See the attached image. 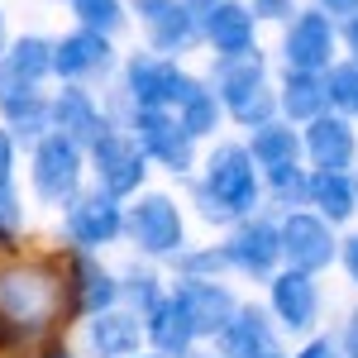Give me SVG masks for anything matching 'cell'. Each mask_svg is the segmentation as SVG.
<instances>
[{
    "label": "cell",
    "mask_w": 358,
    "mask_h": 358,
    "mask_svg": "<svg viewBox=\"0 0 358 358\" xmlns=\"http://www.w3.org/2000/svg\"><path fill=\"white\" fill-rule=\"evenodd\" d=\"M143 344L158 358H187L196 344H201L196 330H192V320H187V310H182V301H177L172 292L143 315Z\"/></svg>",
    "instance_id": "obj_21"
},
{
    "label": "cell",
    "mask_w": 358,
    "mask_h": 358,
    "mask_svg": "<svg viewBox=\"0 0 358 358\" xmlns=\"http://www.w3.org/2000/svg\"><path fill=\"white\" fill-rule=\"evenodd\" d=\"M258 82H268V57H263V48H248V53H234V57H215L206 86L224 101V96H234L244 86H258Z\"/></svg>",
    "instance_id": "obj_26"
},
{
    "label": "cell",
    "mask_w": 358,
    "mask_h": 358,
    "mask_svg": "<svg viewBox=\"0 0 358 358\" xmlns=\"http://www.w3.org/2000/svg\"><path fill=\"white\" fill-rule=\"evenodd\" d=\"M20 229H24L20 187H0V239H20Z\"/></svg>",
    "instance_id": "obj_35"
},
{
    "label": "cell",
    "mask_w": 358,
    "mask_h": 358,
    "mask_svg": "<svg viewBox=\"0 0 358 358\" xmlns=\"http://www.w3.org/2000/svg\"><path fill=\"white\" fill-rule=\"evenodd\" d=\"M167 292L182 301L187 320H192L196 339H215L229 325V315L239 310V296L224 287V282H192V277H172Z\"/></svg>",
    "instance_id": "obj_16"
},
{
    "label": "cell",
    "mask_w": 358,
    "mask_h": 358,
    "mask_svg": "<svg viewBox=\"0 0 358 358\" xmlns=\"http://www.w3.org/2000/svg\"><path fill=\"white\" fill-rule=\"evenodd\" d=\"M143 34H148V53L177 62L182 53H192L196 43H201V15L187 10L182 0H167V5L143 15Z\"/></svg>",
    "instance_id": "obj_19"
},
{
    "label": "cell",
    "mask_w": 358,
    "mask_h": 358,
    "mask_svg": "<svg viewBox=\"0 0 358 358\" xmlns=\"http://www.w3.org/2000/svg\"><path fill=\"white\" fill-rule=\"evenodd\" d=\"M192 201H196V215L206 224H220V229L263 210V172L253 167L244 143L220 138L206 153L201 177L192 182Z\"/></svg>",
    "instance_id": "obj_1"
},
{
    "label": "cell",
    "mask_w": 358,
    "mask_h": 358,
    "mask_svg": "<svg viewBox=\"0 0 358 358\" xmlns=\"http://www.w3.org/2000/svg\"><path fill=\"white\" fill-rule=\"evenodd\" d=\"M120 129H129V138L138 143V153L153 167H163L167 177H192L196 138L177 124L172 110H129V120H124Z\"/></svg>",
    "instance_id": "obj_5"
},
{
    "label": "cell",
    "mask_w": 358,
    "mask_h": 358,
    "mask_svg": "<svg viewBox=\"0 0 358 358\" xmlns=\"http://www.w3.org/2000/svg\"><path fill=\"white\" fill-rule=\"evenodd\" d=\"M282 339L287 334L277 330L268 306L239 301V310L229 315V325L215 334V349H220V358H287L282 354Z\"/></svg>",
    "instance_id": "obj_14"
},
{
    "label": "cell",
    "mask_w": 358,
    "mask_h": 358,
    "mask_svg": "<svg viewBox=\"0 0 358 358\" xmlns=\"http://www.w3.org/2000/svg\"><path fill=\"white\" fill-rule=\"evenodd\" d=\"M201 77H192L182 62L158 53H129L120 67V96L129 101V110H177L192 96Z\"/></svg>",
    "instance_id": "obj_3"
},
{
    "label": "cell",
    "mask_w": 358,
    "mask_h": 358,
    "mask_svg": "<svg viewBox=\"0 0 358 358\" xmlns=\"http://www.w3.org/2000/svg\"><path fill=\"white\" fill-rule=\"evenodd\" d=\"M86 167H91L96 187L106 196H115V201L138 196L143 182H148V158L138 153V143L129 138V129H120V124L106 129V134L86 148Z\"/></svg>",
    "instance_id": "obj_7"
},
{
    "label": "cell",
    "mask_w": 358,
    "mask_h": 358,
    "mask_svg": "<svg viewBox=\"0 0 358 358\" xmlns=\"http://www.w3.org/2000/svg\"><path fill=\"white\" fill-rule=\"evenodd\" d=\"M67 287H72V315L91 320L101 310L120 306V273L106 268L96 253H67Z\"/></svg>",
    "instance_id": "obj_17"
},
{
    "label": "cell",
    "mask_w": 358,
    "mask_h": 358,
    "mask_svg": "<svg viewBox=\"0 0 358 358\" xmlns=\"http://www.w3.org/2000/svg\"><path fill=\"white\" fill-rule=\"evenodd\" d=\"M0 62L20 77L24 86H38L43 77H53V38H43V34H24V38H15Z\"/></svg>",
    "instance_id": "obj_27"
},
{
    "label": "cell",
    "mask_w": 358,
    "mask_h": 358,
    "mask_svg": "<svg viewBox=\"0 0 358 358\" xmlns=\"http://www.w3.org/2000/svg\"><path fill=\"white\" fill-rule=\"evenodd\" d=\"M138 5V15H148V10H158V5H167V0H134Z\"/></svg>",
    "instance_id": "obj_45"
},
{
    "label": "cell",
    "mask_w": 358,
    "mask_h": 358,
    "mask_svg": "<svg viewBox=\"0 0 358 358\" xmlns=\"http://www.w3.org/2000/svg\"><path fill=\"white\" fill-rule=\"evenodd\" d=\"M34 358H72V349H67V344H57V334H53V339H48Z\"/></svg>",
    "instance_id": "obj_43"
},
{
    "label": "cell",
    "mask_w": 358,
    "mask_h": 358,
    "mask_svg": "<svg viewBox=\"0 0 358 358\" xmlns=\"http://www.w3.org/2000/svg\"><path fill=\"white\" fill-rule=\"evenodd\" d=\"M187 358H220V354H196V349H192V354H187Z\"/></svg>",
    "instance_id": "obj_47"
},
{
    "label": "cell",
    "mask_w": 358,
    "mask_h": 358,
    "mask_svg": "<svg viewBox=\"0 0 358 358\" xmlns=\"http://www.w3.org/2000/svg\"><path fill=\"white\" fill-rule=\"evenodd\" d=\"M0 120H5V129L15 134V143H29V148L43 134H53L48 96H43L38 86H24V91H15L10 101H0Z\"/></svg>",
    "instance_id": "obj_25"
},
{
    "label": "cell",
    "mask_w": 358,
    "mask_h": 358,
    "mask_svg": "<svg viewBox=\"0 0 358 358\" xmlns=\"http://www.w3.org/2000/svg\"><path fill=\"white\" fill-rule=\"evenodd\" d=\"M62 234L77 253H101L124 239V201L106 196L101 187H82L62 206Z\"/></svg>",
    "instance_id": "obj_6"
},
{
    "label": "cell",
    "mask_w": 358,
    "mask_h": 358,
    "mask_svg": "<svg viewBox=\"0 0 358 358\" xmlns=\"http://www.w3.org/2000/svg\"><path fill=\"white\" fill-rule=\"evenodd\" d=\"M301 163H310V172H354L358 124L334 110L315 115L310 124H301Z\"/></svg>",
    "instance_id": "obj_13"
},
{
    "label": "cell",
    "mask_w": 358,
    "mask_h": 358,
    "mask_svg": "<svg viewBox=\"0 0 358 358\" xmlns=\"http://www.w3.org/2000/svg\"><path fill=\"white\" fill-rule=\"evenodd\" d=\"M120 57H115V43L106 34H91V29H72L53 38V77H62V86H91L115 77Z\"/></svg>",
    "instance_id": "obj_12"
},
{
    "label": "cell",
    "mask_w": 358,
    "mask_h": 358,
    "mask_svg": "<svg viewBox=\"0 0 358 358\" xmlns=\"http://www.w3.org/2000/svg\"><path fill=\"white\" fill-rule=\"evenodd\" d=\"M339 43L349 48V62H358V15H354V20H344V34H339Z\"/></svg>",
    "instance_id": "obj_42"
},
{
    "label": "cell",
    "mask_w": 358,
    "mask_h": 358,
    "mask_svg": "<svg viewBox=\"0 0 358 358\" xmlns=\"http://www.w3.org/2000/svg\"><path fill=\"white\" fill-rule=\"evenodd\" d=\"M72 5V15H77V29H91V34H106L115 38L120 29H124V0H67Z\"/></svg>",
    "instance_id": "obj_33"
},
{
    "label": "cell",
    "mask_w": 358,
    "mask_h": 358,
    "mask_svg": "<svg viewBox=\"0 0 358 358\" xmlns=\"http://www.w3.org/2000/svg\"><path fill=\"white\" fill-rule=\"evenodd\" d=\"M124 239L148 263H172L187 248V215L177 196L167 192H138L124 206Z\"/></svg>",
    "instance_id": "obj_2"
},
{
    "label": "cell",
    "mask_w": 358,
    "mask_h": 358,
    "mask_svg": "<svg viewBox=\"0 0 358 358\" xmlns=\"http://www.w3.org/2000/svg\"><path fill=\"white\" fill-rule=\"evenodd\" d=\"M86 349L96 358H129L143 354V315L129 306H110L86 320Z\"/></svg>",
    "instance_id": "obj_20"
},
{
    "label": "cell",
    "mask_w": 358,
    "mask_h": 358,
    "mask_svg": "<svg viewBox=\"0 0 358 358\" xmlns=\"http://www.w3.org/2000/svg\"><path fill=\"white\" fill-rule=\"evenodd\" d=\"M263 287H268V315L277 320V330L292 339H310L320 325V310H325L320 282L310 273H296V268H277Z\"/></svg>",
    "instance_id": "obj_9"
},
{
    "label": "cell",
    "mask_w": 358,
    "mask_h": 358,
    "mask_svg": "<svg viewBox=\"0 0 358 358\" xmlns=\"http://www.w3.org/2000/svg\"><path fill=\"white\" fill-rule=\"evenodd\" d=\"M201 43L215 57H234V53L258 48V20H253V10L239 5V0H215L201 15Z\"/></svg>",
    "instance_id": "obj_18"
},
{
    "label": "cell",
    "mask_w": 358,
    "mask_h": 358,
    "mask_svg": "<svg viewBox=\"0 0 358 358\" xmlns=\"http://www.w3.org/2000/svg\"><path fill=\"white\" fill-rule=\"evenodd\" d=\"M325 96H330V110L334 115H358V62L339 57L330 72H325Z\"/></svg>",
    "instance_id": "obj_34"
},
{
    "label": "cell",
    "mask_w": 358,
    "mask_h": 358,
    "mask_svg": "<svg viewBox=\"0 0 358 358\" xmlns=\"http://www.w3.org/2000/svg\"><path fill=\"white\" fill-rule=\"evenodd\" d=\"M306 182H310V167L301 163H287V167H273L263 172V196L282 206V210H301L306 206Z\"/></svg>",
    "instance_id": "obj_31"
},
{
    "label": "cell",
    "mask_w": 358,
    "mask_h": 358,
    "mask_svg": "<svg viewBox=\"0 0 358 358\" xmlns=\"http://www.w3.org/2000/svg\"><path fill=\"white\" fill-rule=\"evenodd\" d=\"M277 239H282V268L320 277L330 263H339V234L330 220H320L315 210H282L277 220Z\"/></svg>",
    "instance_id": "obj_8"
},
{
    "label": "cell",
    "mask_w": 358,
    "mask_h": 358,
    "mask_svg": "<svg viewBox=\"0 0 358 358\" xmlns=\"http://www.w3.org/2000/svg\"><path fill=\"white\" fill-rule=\"evenodd\" d=\"M224 258H229V273L253 277V282H268L282 268V239H277V220L273 215H244V220L229 224L224 234Z\"/></svg>",
    "instance_id": "obj_11"
},
{
    "label": "cell",
    "mask_w": 358,
    "mask_h": 358,
    "mask_svg": "<svg viewBox=\"0 0 358 358\" xmlns=\"http://www.w3.org/2000/svg\"><path fill=\"white\" fill-rule=\"evenodd\" d=\"M172 115H177V124H182V129H187L196 143H201V138H215V134H220V124H224L220 96H215L206 82L196 86V91H192V96H187V101H182Z\"/></svg>",
    "instance_id": "obj_28"
},
{
    "label": "cell",
    "mask_w": 358,
    "mask_h": 358,
    "mask_svg": "<svg viewBox=\"0 0 358 358\" xmlns=\"http://www.w3.org/2000/svg\"><path fill=\"white\" fill-rule=\"evenodd\" d=\"M282 67L287 72H330L339 62V24L325 10H296L282 29Z\"/></svg>",
    "instance_id": "obj_10"
},
{
    "label": "cell",
    "mask_w": 358,
    "mask_h": 358,
    "mask_svg": "<svg viewBox=\"0 0 358 358\" xmlns=\"http://www.w3.org/2000/svg\"><path fill=\"white\" fill-rule=\"evenodd\" d=\"M306 210H315L334 229L354 224L358 220V172H310V182H306Z\"/></svg>",
    "instance_id": "obj_22"
},
{
    "label": "cell",
    "mask_w": 358,
    "mask_h": 358,
    "mask_svg": "<svg viewBox=\"0 0 358 358\" xmlns=\"http://www.w3.org/2000/svg\"><path fill=\"white\" fill-rule=\"evenodd\" d=\"M10 48V34H5V10H0V53Z\"/></svg>",
    "instance_id": "obj_46"
},
{
    "label": "cell",
    "mask_w": 358,
    "mask_h": 358,
    "mask_svg": "<svg viewBox=\"0 0 358 358\" xmlns=\"http://www.w3.org/2000/svg\"><path fill=\"white\" fill-rule=\"evenodd\" d=\"M15 163H20V143L0 124V187H15Z\"/></svg>",
    "instance_id": "obj_36"
},
{
    "label": "cell",
    "mask_w": 358,
    "mask_h": 358,
    "mask_svg": "<svg viewBox=\"0 0 358 358\" xmlns=\"http://www.w3.org/2000/svg\"><path fill=\"white\" fill-rule=\"evenodd\" d=\"M334 339H339L344 358H358V306L344 315V325H339V334H334Z\"/></svg>",
    "instance_id": "obj_38"
},
{
    "label": "cell",
    "mask_w": 358,
    "mask_h": 358,
    "mask_svg": "<svg viewBox=\"0 0 358 358\" xmlns=\"http://www.w3.org/2000/svg\"><path fill=\"white\" fill-rule=\"evenodd\" d=\"M220 106H224V120H234L239 129H258V124L277 120V86H273V82L244 86V91L224 96Z\"/></svg>",
    "instance_id": "obj_29"
},
{
    "label": "cell",
    "mask_w": 358,
    "mask_h": 358,
    "mask_svg": "<svg viewBox=\"0 0 358 358\" xmlns=\"http://www.w3.org/2000/svg\"><path fill=\"white\" fill-rule=\"evenodd\" d=\"M339 268L349 273V282L358 287V229L349 234V239H339Z\"/></svg>",
    "instance_id": "obj_39"
},
{
    "label": "cell",
    "mask_w": 358,
    "mask_h": 358,
    "mask_svg": "<svg viewBox=\"0 0 358 358\" xmlns=\"http://www.w3.org/2000/svg\"><path fill=\"white\" fill-rule=\"evenodd\" d=\"M248 158L258 172H273V167H287V163H301V129L296 124H287L282 115L268 120V124H258V129H248L244 138Z\"/></svg>",
    "instance_id": "obj_24"
},
{
    "label": "cell",
    "mask_w": 358,
    "mask_h": 358,
    "mask_svg": "<svg viewBox=\"0 0 358 358\" xmlns=\"http://www.w3.org/2000/svg\"><path fill=\"white\" fill-rule=\"evenodd\" d=\"M129 358H158V354H129Z\"/></svg>",
    "instance_id": "obj_48"
},
{
    "label": "cell",
    "mask_w": 358,
    "mask_h": 358,
    "mask_svg": "<svg viewBox=\"0 0 358 358\" xmlns=\"http://www.w3.org/2000/svg\"><path fill=\"white\" fill-rule=\"evenodd\" d=\"M163 296H167L163 277L153 273L148 263H143V268L134 263V268H124V273H120V306H129V310H138V315H148Z\"/></svg>",
    "instance_id": "obj_30"
},
{
    "label": "cell",
    "mask_w": 358,
    "mask_h": 358,
    "mask_svg": "<svg viewBox=\"0 0 358 358\" xmlns=\"http://www.w3.org/2000/svg\"><path fill=\"white\" fill-rule=\"evenodd\" d=\"M315 10H325L330 20H354V15H358V0H320Z\"/></svg>",
    "instance_id": "obj_41"
},
{
    "label": "cell",
    "mask_w": 358,
    "mask_h": 358,
    "mask_svg": "<svg viewBox=\"0 0 358 358\" xmlns=\"http://www.w3.org/2000/svg\"><path fill=\"white\" fill-rule=\"evenodd\" d=\"M354 124H358V115H354Z\"/></svg>",
    "instance_id": "obj_49"
},
{
    "label": "cell",
    "mask_w": 358,
    "mask_h": 358,
    "mask_svg": "<svg viewBox=\"0 0 358 358\" xmlns=\"http://www.w3.org/2000/svg\"><path fill=\"white\" fill-rule=\"evenodd\" d=\"M248 10H253V20H287V15H296L292 0H253Z\"/></svg>",
    "instance_id": "obj_40"
},
{
    "label": "cell",
    "mask_w": 358,
    "mask_h": 358,
    "mask_svg": "<svg viewBox=\"0 0 358 358\" xmlns=\"http://www.w3.org/2000/svg\"><path fill=\"white\" fill-rule=\"evenodd\" d=\"M177 277H192V282H224L229 273V258H224V244H206V248H182L172 258Z\"/></svg>",
    "instance_id": "obj_32"
},
{
    "label": "cell",
    "mask_w": 358,
    "mask_h": 358,
    "mask_svg": "<svg viewBox=\"0 0 358 358\" xmlns=\"http://www.w3.org/2000/svg\"><path fill=\"white\" fill-rule=\"evenodd\" d=\"M182 5H187V10H196V15H206V10H210L215 0H182Z\"/></svg>",
    "instance_id": "obj_44"
},
{
    "label": "cell",
    "mask_w": 358,
    "mask_h": 358,
    "mask_svg": "<svg viewBox=\"0 0 358 358\" xmlns=\"http://www.w3.org/2000/svg\"><path fill=\"white\" fill-rule=\"evenodd\" d=\"M296 358H344V349H339L334 334H310L301 349H296Z\"/></svg>",
    "instance_id": "obj_37"
},
{
    "label": "cell",
    "mask_w": 358,
    "mask_h": 358,
    "mask_svg": "<svg viewBox=\"0 0 358 358\" xmlns=\"http://www.w3.org/2000/svg\"><path fill=\"white\" fill-rule=\"evenodd\" d=\"M48 120H53V134H62L67 143H77V148H91L96 138L115 129L106 106L96 101V91H86V86H62L48 96Z\"/></svg>",
    "instance_id": "obj_15"
},
{
    "label": "cell",
    "mask_w": 358,
    "mask_h": 358,
    "mask_svg": "<svg viewBox=\"0 0 358 358\" xmlns=\"http://www.w3.org/2000/svg\"><path fill=\"white\" fill-rule=\"evenodd\" d=\"M330 110V96H325V72H287L277 86V115L287 124H310L315 115Z\"/></svg>",
    "instance_id": "obj_23"
},
{
    "label": "cell",
    "mask_w": 358,
    "mask_h": 358,
    "mask_svg": "<svg viewBox=\"0 0 358 358\" xmlns=\"http://www.w3.org/2000/svg\"><path fill=\"white\" fill-rule=\"evenodd\" d=\"M82 182H86V153L77 143H67L62 134H43L29 148V192L43 206L62 210L72 196L82 192Z\"/></svg>",
    "instance_id": "obj_4"
}]
</instances>
